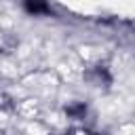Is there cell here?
Listing matches in <instances>:
<instances>
[{
	"mask_svg": "<svg viewBox=\"0 0 135 135\" xmlns=\"http://www.w3.org/2000/svg\"><path fill=\"white\" fill-rule=\"evenodd\" d=\"M25 8L34 15H40V13H51L49 4L44 0H25Z\"/></svg>",
	"mask_w": 135,
	"mask_h": 135,
	"instance_id": "6da1fadb",
	"label": "cell"
}]
</instances>
